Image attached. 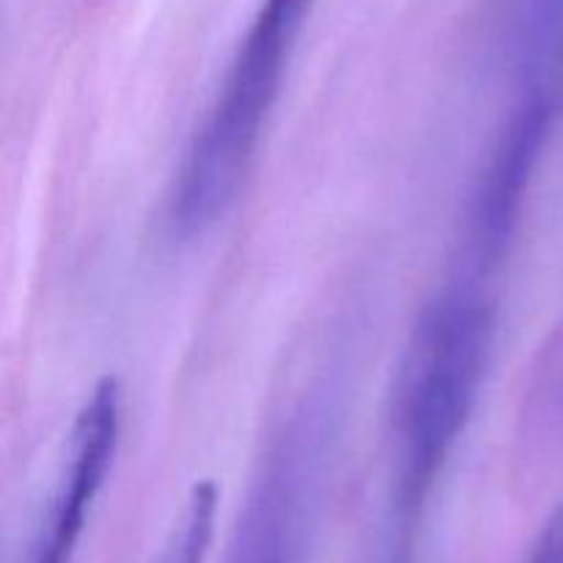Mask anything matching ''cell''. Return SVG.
Returning <instances> with one entry per match:
<instances>
[{"label":"cell","mask_w":563,"mask_h":563,"mask_svg":"<svg viewBox=\"0 0 563 563\" xmlns=\"http://www.w3.org/2000/svg\"><path fill=\"white\" fill-rule=\"evenodd\" d=\"M495 319L487 278L456 273L407 339L388 407V563L412 561L429 500L476 410L493 357Z\"/></svg>","instance_id":"cell-1"},{"label":"cell","mask_w":563,"mask_h":563,"mask_svg":"<svg viewBox=\"0 0 563 563\" xmlns=\"http://www.w3.org/2000/svg\"><path fill=\"white\" fill-rule=\"evenodd\" d=\"M311 0H262L165 196L170 236L212 229L240 196L278 102Z\"/></svg>","instance_id":"cell-2"},{"label":"cell","mask_w":563,"mask_h":563,"mask_svg":"<svg viewBox=\"0 0 563 563\" xmlns=\"http://www.w3.org/2000/svg\"><path fill=\"white\" fill-rule=\"evenodd\" d=\"M498 44L511 86L498 137L544 154L563 119V0H506Z\"/></svg>","instance_id":"cell-3"},{"label":"cell","mask_w":563,"mask_h":563,"mask_svg":"<svg viewBox=\"0 0 563 563\" xmlns=\"http://www.w3.org/2000/svg\"><path fill=\"white\" fill-rule=\"evenodd\" d=\"M121 440V388L113 377L93 385L66 440L64 465L44 504L31 563H69L86 520L113 471Z\"/></svg>","instance_id":"cell-4"},{"label":"cell","mask_w":563,"mask_h":563,"mask_svg":"<svg viewBox=\"0 0 563 563\" xmlns=\"http://www.w3.org/2000/svg\"><path fill=\"white\" fill-rule=\"evenodd\" d=\"M214 515H218V487L212 482H198L187 495L185 509L174 522V531L157 563H203L212 544Z\"/></svg>","instance_id":"cell-5"},{"label":"cell","mask_w":563,"mask_h":563,"mask_svg":"<svg viewBox=\"0 0 563 563\" xmlns=\"http://www.w3.org/2000/svg\"><path fill=\"white\" fill-rule=\"evenodd\" d=\"M245 563H286V555H240Z\"/></svg>","instance_id":"cell-6"}]
</instances>
